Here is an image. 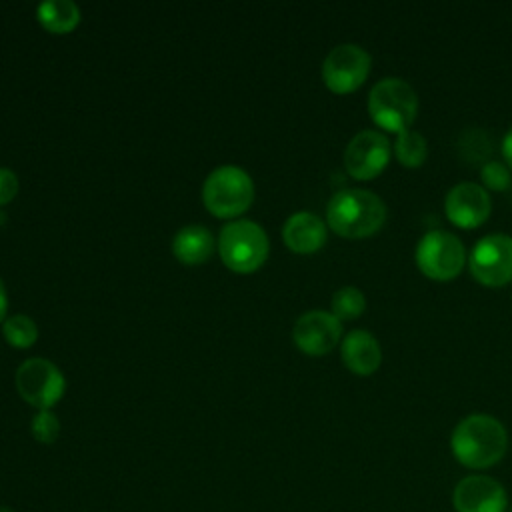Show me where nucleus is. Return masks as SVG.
Listing matches in <instances>:
<instances>
[{
	"instance_id": "nucleus-1",
	"label": "nucleus",
	"mask_w": 512,
	"mask_h": 512,
	"mask_svg": "<svg viewBox=\"0 0 512 512\" xmlns=\"http://www.w3.org/2000/svg\"><path fill=\"white\" fill-rule=\"evenodd\" d=\"M450 450L464 468L488 470L506 456L508 432L504 424L490 414H468L454 426Z\"/></svg>"
},
{
	"instance_id": "nucleus-2",
	"label": "nucleus",
	"mask_w": 512,
	"mask_h": 512,
	"mask_svg": "<svg viewBox=\"0 0 512 512\" xmlns=\"http://www.w3.org/2000/svg\"><path fill=\"white\" fill-rule=\"evenodd\" d=\"M326 222L342 238H368L384 226L386 204L378 194L364 188L338 190L328 200Z\"/></svg>"
},
{
	"instance_id": "nucleus-3",
	"label": "nucleus",
	"mask_w": 512,
	"mask_h": 512,
	"mask_svg": "<svg viewBox=\"0 0 512 512\" xmlns=\"http://www.w3.org/2000/svg\"><path fill=\"white\" fill-rule=\"evenodd\" d=\"M368 114L378 128L402 134L410 130L412 122L416 120L418 94L402 78H382L370 88Z\"/></svg>"
},
{
	"instance_id": "nucleus-4",
	"label": "nucleus",
	"mask_w": 512,
	"mask_h": 512,
	"mask_svg": "<svg viewBox=\"0 0 512 512\" xmlns=\"http://www.w3.org/2000/svg\"><path fill=\"white\" fill-rule=\"evenodd\" d=\"M270 242L260 224L236 220L226 224L218 236V254L224 266L236 274L258 270L268 258Z\"/></svg>"
},
{
	"instance_id": "nucleus-5",
	"label": "nucleus",
	"mask_w": 512,
	"mask_h": 512,
	"mask_svg": "<svg viewBox=\"0 0 512 512\" xmlns=\"http://www.w3.org/2000/svg\"><path fill=\"white\" fill-rule=\"evenodd\" d=\"M202 200L210 214L234 218L248 210L254 200L252 178L238 166H220L206 176Z\"/></svg>"
},
{
	"instance_id": "nucleus-6",
	"label": "nucleus",
	"mask_w": 512,
	"mask_h": 512,
	"mask_svg": "<svg viewBox=\"0 0 512 512\" xmlns=\"http://www.w3.org/2000/svg\"><path fill=\"white\" fill-rule=\"evenodd\" d=\"M418 270L436 282L456 278L466 264V248L462 240L448 230L426 232L414 250Z\"/></svg>"
},
{
	"instance_id": "nucleus-7",
	"label": "nucleus",
	"mask_w": 512,
	"mask_h": 512,
	"mask_svg": "<svg viewBox=\"0 0 512 512\" xmlns=\"http://www.w3.org/2000/svg\"><path fill=\"white\" fill-rule=\"evenodd\" d=\"M468 268L474 280L486 288L512 282V236L502 232L482 236L468 256Z\"/></svg>"
},
{
	"instance_id": "nucleus-8",
	"label": "nucleus",
	"mask_w": 512,
	"mask_h": 512,
	"mask_svg": "<svg viewBox=\"0 0 512 512\" xmlns=\"http://www.w3.org/2000/svg\"><path fill=\"white\" fill-rule=\"evenodd\" d=\"M18 394L38 410H50L64 394L66 380L46 358H28L16 370Z\"/></svg>"
},
{
	"instance_id": "nucleus-9",
	"label": "nucleus",
	"mask_w": 512,
	"mask_h": 512,
	"mask_svg": "<svg viewBox=\"0 0 512 512\" xmlns=\"http://www.w3.org/2000/svg\"><path fill=\"white\" fill-rule=\"evenodd\" d=\"M372 68L370 54L358 44H338L322 62V80L334 94H350L358 90Z\"/></svg>"
},
{
	"instance_id": "nucleus-10",
	"label": "nucleus",
	"mask_w": 512,
	"mask_h": 512,
	"mask_svg": "<svg viewBox=\"0 0 512 512\" xmlns=\"http://www.w3.org/2000/svg\"><path fill=\"white\" fill-rule=\"evenodd\" d=\"M390 142L380 130H360L344 150V168L356 180H372L390 162Z\"/></svg>"
},
{
	"instance_id": "nucleus-11",
	"label": "nucleus",
	"mask_w": 512,
	"mask_h": 512,
	"mask_svg": "<svg viewBox=\"0 0 512 512\" xmlns=\"http://www.w3.org/2000/svg\"><path fill=\"white\" fill-rule=\"evenodd\" d=\"M456 512H508V492L500 480L488 474H468L452 490Z\"/></svg>"
},
{
	"instance_id": "nucleus-12",
	"label": "nucleus",
	"mask_w": 512,
	"mask_h": 512,
	"mask_svg": "<svg viewBox=\"0 0 512 512\" xmlns=\"http://www.w3.org/2000/svg\"><path fill=\"white\" fill-rule=\"evenodd\" d=\"M446 218L464 230H474L484 224L492 212V198L482 184L460 182L446 192Z\"/></svg>"
},
{
	"instance_id": "nucleus-13",
	"label": "nucleus",
	"mask_w": 512,
	"mask_h": 512,
	"mask_svg": "<svg viewBox=\"0 0 512 512\" xmlns=\"http://www.w3.org/2000/svg\"><path fill=\"white\" fill-rule=\"evenodd\" d=\"M294 344L308 356H324L342 338V322L326 310L304 312L292 328Z\"/></svg>"
},
{
	"instance_id": "nucleus-14",
	"label": "nucleus",
	"mask_w": 512,
	"mask_h": 512,
	"mask_svg": "<svg viewBox=\"0 0 512 512\" xmlns=\"http://www.w3.org/2000/svg\"><path fill=\"white\" fill-rule=\"evenodd\" d=\"M344 366L358 376L374 374L382 364V348L376 336L368 330H350L340 346Z\"/></svg>"
},
{
	"instance_id": "nucleus-15",
	"label": "nucleus",
	"mask_w": 512,
	"mask_h": 512,
	"mask_svg": "<svg viewBox=\"0 0 512 512\" xmlns=\"http://www.w3.org/2000/svg\"><path fill=\"white\" fill-rule=\"evenodd\" d=\"M282 238L292 252L312 254L326 242V224L312 212H296L284 222Z\"/></svg>"
},
{
	"instance_id": "nucleus-16",
	"label": "nucleus",
	"mask_w": 512,
	"mask_h": 512,
	"mask_svg": "<svg viewBox=\"0 0 512 512\" xmlns=\"http://www.w3.org/2000/svg\"><path fill=\"white\" fill-rule=\"evenodd\" d=\"M214 236L206 226L190 224L176 232L172 240V252L174 256L188 266L206 262L214 252Z\"/></svg>"
},
{
	"instance_id": "nucleus-17",
	"label": "nucleus",
	"mask_w": 512,
	"mask_h": 512,
	"mask_svg": "<svg viewBox=\"0 0 512 512\" xmlns=\"http://www.w3.org/2000/svg\"><path fill=\"white\" fill-rule=\"evenodd\" d=\"M38 22L52 34H68L80 22V10L70 0H46L36 8Z\"/></svg>"
},
{
	"instance_id": "nucleus-18",
	"label": "nucleus",
	"mask_w": 512,
	"mask_h": 512,
	"mask_svg": "<svg viewBox=\"0 0 512 512\" xmlns=\"http://www.w3.org/2000/svg\"><path fill=\"white\" fill-rule=\"evenodd\" d=\"M394 156L406 168H418L428 158V142L418 130H406L396 136Z\"/></svg>"
},
{
	"instance_id": "nucleus-19",
	"label": "nucleus",
	"mask_w": 512,
	"mask_h": 512,
	"mask_svg": "<svg viewBox=\"0 0 512 512\" xmlns=\"http://www.w3.org/2000/svg\"><path fill=\"white\" fill-rule=\"evenodd\" d=\"M332 314L342 320H354L366 310V296L356 286H342L332 294Z\"/></svg>"
},
{
	"instance_id": "nucleus-20",
	"label": "nucleus",
	"mask_w": 512,
	"mask_h": 512,
	"mask_svg": "<svg viewBox=\"0 0 512 512\" xmlns=\"http://www.w3.org/2000/svg\"><path fill=\"white\" fill-rule=\"evenodd\" d=\"M2 332L6 342L16 348H30L38 338V328L34 320L26 314H14L2 324Z\"/></svg>"
},
{
	"instance_id": "nucleus-21",
	"label": "nucleus",
	"mask_w": 512,
	"mask_h": 512,
	"mask_svg": "<svg viewBox=\"0 0 512 512\" xmlns=\"http://www.w3.org/2000/svg\"><path fill=\"white\" fill-rule=\"evenodd\" d=\"M480 180H482V186L486 190L504 192L512 182V174H510V168L504 162L488 160L480 168Z\"/></svg>"
},
{
	"instance_id": "nucleus-22",
	"label": "nucleus",
	"mask_w": 512,
	"mask_h": 512,
	"mask_svg": "<svg viewBox=\"0 0 512 512\" xmlns=\"http://www.w3.org/2000/svg\"><path fill=\"white\" fill-rule=\"evenodd\" d=\"M30 428H32V436L42 444L56 442L60 434V422L56 414H52L50 410H38V414L32 418Z\"/></svg>"
},
{
	"instance_id": "nucleus-23",
	"label": "nucleus",
	"mask_w": 512,
	"mask_h": 512,
	"mask_svg": "<svg viewBox=\"0 0 512 512\" xmlns=\"http://www.w3.org/2000/svg\"><path fill=\"white\" fill-rule=\"evenodd\" d=\"M18 192V178L12 170L0 168V206L8 204Z\"/></svg>"
},
{
	"instance_id": "nucleus-24",
	"label": "nucleus",
	"mask_w": 512,
	"mask_h": 512,
	"mask_svg": "<svg viewBox=\"0 0 512 512\" xmlns=\"http://www.w3.org/2000/svg\"><path fill=\"white\" fill-rule=\"evenodd\" d=\"M502 156L506 160V166L512 168V126L508 128V132L502 138Z\"/></svg>"
},
{
	"instance_id": "nucleus-25",
	"label": "nucleus",
	"mask_w": 512,
	"mask_h": 512,
	"mask_svg": "<svg viewBox=\"0 0 512 512\" xmlns=\"http://www.w3.org/2000/svg\"><path fill=\"white\" fill-rule=\"evenodd\" d=\"M6 306H8V298H6V290H4V282L0 280V322L6 316Z\"/></svg>"
},
{
	"instance_id": "nucleus-26",
	"label": "nucleus",
	"mask_w": 512,
	"mask_h": 512,
	"mask_svg": "<svg viewBox=\"0 0 512 512\" xmlns=\"http://www.w3.org/2000/svg\"><path fill=\"white\" fill-rule=\"evenodd\" d=\"M508 512H512V504H510V508H508Z\"/></svg>"
}]
</instances>
